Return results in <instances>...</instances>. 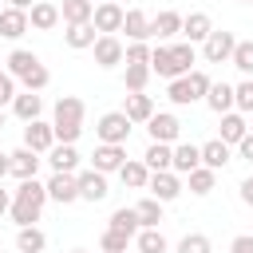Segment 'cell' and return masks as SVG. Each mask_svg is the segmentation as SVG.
<instances>
[{
  "instance_id": "d4e9b609",
  "label": "cell",
  "mask_w": 253,
  "mask_h": 253,
  "mask_svg": "<svg viewBox=\"0 0 253 253\" xmlns=\"http://www.w3.org/2000/svg\"><path fill=\"white\" fill-rule=\"evenodd\" d=\"M245 134H249L245 119H241L237 111H225V115H221V142H225V146H237Z\"/></svg>"
},
{
  "instance_id": "60d3db41",
  "label": "cell",
  "mask_w": 253,
  "mask_h": 253,
  "mask_svg": "<svg viewBox=\"0 0 253 253\" xmlns=\"http://www.w3.org/2000/svg\"><path fill=\"white\" fill-rule=\"evenodd\" d=\"M99 245H103V253H126V245H130V237H126V233H115V229H103V237H99Z\"/></svg>"
},
{
  "instance_id": "6f0895ef",
  "label": "cell",
  "mask_w": 253,
  "mask_h": 253,
  "mask_svg": "<svg viewBox=\"0 0 253 253\" xmlns=\"http://www.w3.org/2000/svg\"><path fill=\"white\" fill-rule=\"evenodd\" d=\"M237 4H253V0H237Z\"/></svg>"
},
{
  "instance_id": "2e32d148",
  "label": "cell",
  "mask_w": 253,
  "mask_h": 253,
  "mask_svg": "<svg viewBox=\"0 0 253 253\" xmlns=\"http://www.w3.org/2000/svg\"><path fill=\"white\" fill-rule=\"evenodd\" d=\"M47 162H51V174H75V166H79V150L67 146V142H55V146L47 150Z\"/></svg>"
},
{
  "instance_id": "4dcf8cb0",
  "label": "cell",
  "mask_w": 253,
  "mask_h": 253,
  "mask_svg": "<svg viewBox=\"0 0 253 253\" xmlns=\"http://www.w3.org/2000/svg\"><path fill=\"white\" fill-rule=\"evenodd\" d=\"M91 12H95L91 0H63L59 20H63V24H91Z\"/></svg>"
},
{
  "instance_id": "ab89813d",
  "label": "cell",
  "mask_w": 253,
  "mask_h": 253,
  "mask_svg": "<svg viewBox=\"0 0 253 253\" xmlns=\"http://www.w3.org/2000/svg\"><path fill=\"white\" fill-rule=\"evenodd\" d=\"M166 99H170V103H178V107H190V103H194L186 75H182V79H170V87H166Z\"/></svg>"
},
{
  "instance_id": "277c9868",
  "label": "cell",
  "mask_w": 253,
  "mask_h": 253,
  "mask_svg": "<svg viewBox=\"0 0 253 253\" xmlns=\"http://www.w3.org/2000/svg\"><path fill=\"white\" fill-rule=\"evenodd\" d=\"M233 47H237L233 32H221V28H213V32L206 36V43H202V55H206V63H229Z\"/></svg>"
},
{
  "instance_id": "30bf717a",
  "label": "cell",
  "mask_w": 253,
  "mask_h": 253,
  "mask_svg": "<svg viewBox=\"0 0 253 253\" xmlns=\"http://www.w3.org/2000/svg\"><path fill=\"white\" fill-rule=\"evenodd\" d=\"M91 170H99V174H119V166L126 162V150L123 146H111V142H99L95 146V154H91Z\"/></svg>"
},
{
  "instance_id": "836d02e7",
  "label": "cell",
  "mask_w": 253,
  "mask_h": 253,
  "mask_svg": "<svg viewBox=\"0 0 253 253\" xmlns=\"http://www.w3.org/2000/svg\"><path fill=\"white\" fill-rule=\"evenodd\" d=\"M107 229H115V233H126V237H134L138 233V217H134V206H123V210H115L111 213V225Z\"/></svg>"
},
{
  "instance_id": "b9f144b4",
  "label": "cell",
  "mask_w": 253,
  "mask_h": 253,
  "mask_svg": "<svg viewBox=\"0 0 253 253\" xmlns=\"http://www.w3.org/2000/svg\"><path fill=\"white\" fill-rule=\"evenodd\" d=\"M178 253H210V237L206 233H186L178 241Z\"/></svg>"
},
{
  "instance_id": "681fc988",
  "label": "cell",
  "mask_w": 253,
  "mask_h": 253,
  "mask_svg": "<svg viewBox=\"0 0 253 253\" xmlns=\"http://www.w3.org/2000/svg\"><path fill=\"white\" fill-rule=\"evenodd\" d=\"M241 202H245V206H253V178H245V182H241Z\"/></svg>"
},
{
  "instance_id": "ac0fdd59",
  "label": "cell",
  "mask_w": 253,
  "mask_h": 253,
  "mask_svg": "<svg viewBox=\"0 0 253 253\" xmlns=\"http://www.w3.org/2000/svg\"><path fill=\"white\" fill-rule=\"evenodd\" d=\"M8 162H12V170H8V174H16L20 182L36 178V170H40V154H36V150H28V146L12 150V154H8Z\"/></svg>"
},
{
  "instance_id": "9f6ffc18",
  "label": "cell",
  "mask_w": 253,
  "mask_h": 253,
  "mask_svg": "<svg viewBox=\"0 0 253 253\" xmlns=\"http://www.w3.org/2000/svg\"><path fill=\"white\" fill-rule=\"evenodd\" d=\"M0 126H4V111H0Z\"/></svg>"
},
{
  "instance_id": "3957f363",
  "label": "cell",
  "mask_w": 253,
  "mask_h": 253,
  "mask_svg": "<svg viewBox=\"0 0 253 253\" xmlns=\"http://www.w3.org/2000/svg\"><path fill=\"white\" fill-rule=\"evenodd\" d=\"M130 119L123 115V111H107L99 123H95V134H99V142H111V146H123L126 138H130Z\"/></svg>"
},
{
  "instance_id": "cb8c5ba5",
  "label": "cell",
  "mask_w": 253,
  "mask_h": 253,
  "mask_svg": "<svg viewBox=\"0 0 253 253\" xmlns=\"http://www.w3.org/2000/svg\"><path fill=\"white\" fill-rule=\"evenodd\" d=\"M99 40V32L91 28V24H67V32H63V43L71 47V51H83V47H91Z\"/></svg>"
},
{
  "instance_id": "1f68e13d",
  "label": "cell",
  "mask_w": 253,
  "mask_h": 253,
  "mask_svg": "<svg viewBox=\"0 0 253 253\" xmlns=\"http://www.w3.org/2000/svg\"><path fill=\"white\" fill-rule=\"evenodd\" d=\"M150 75H162V79H178L174 71V59H170V47H150Z\"/></svg>"
},
{
  "instance_id": "f5cc1de1",
  "label": "cell",
  "mask_w": 253,
  "mask_h": 253,
  "mask_svg": "<svg viewBox=\"0 0 253 253\" xmlns=\"http://www.w3.org/2000/svg\"><path fill=\"white\" fill-rule=\"evenodd\" d=\"M8 170H12V162H8V154H0V178H4Z\"/></svg>"
},
{
  "instance_id": "d590c367",
  "label": "cell",
  "mask_w": 253,
  "mask_h": 253,
  "mask_svg": "<svg viewBox=\"0 0 253 253\" xmlns=\"http://www.w3.org/2000/svg\"><path fill=\"white\" fill-rule=\"evenodd\" d=\"M170 59H174V71H178V79L182 75H190L194 67V43H170Z\"/></svg>"
},
{
  "instance_id": "52a82bcc",
  "label": "cell",
  "mask_w": 253,
  "mask_h": 253,
  "mask_svg": "<svg viewBox=\"0 0 253 253\" xmlns=\"http://www.w3.org/2000/svg\"><path fill=\"white\" fill-rule=\"evenodd\" d=\"M75 186H79V198L83 202H103L111 190H107V174H99V170H79L75 174Z\"/></svg>"
},
{
  "instance_id": "e0dca14e",
  "label": "cell",
  "mask_w": 253,
  "mask_h": 253,
  "mask_svg": "<svg viewBox=\"0 0 253 253\" xmlns=\"http://www.w3.org/2000/svg\"><path fill=\"white\" fill-rule=\"evenodd\" d=\"M198 166H202V146L178 142V146H174V158H170V170H174V174H190V170H198Z\"/></svg>"
},
{
  "instance_id": "f546056e",
  "label": "cell",
  "mask_w": 253,
  "mask_h": 253,
  "mask_svg": "<svg viewBox=\"0 0 253 253\" xmlns=\"http://www.w3.org/2000/svg\"><path fill=\"white\" fill-rule=\"evenodd\" d=\"M134 217H138V229H158V221H162V202H158V198H142V202L134 206Z\"/></svg>"
},
{
  "instance_id": "f6af8a7d",
  "label": "cell",
  "mask_w": 253,
  "mask_h": 253,
  "mask_svg": "<svg viewBox=\"0 0 253 253\" xmlns=\"http://www.w3.org/2000/svg\"><path fill=\"white\" fill-rule=\"evenodd\" d=\"M233 107L253 111V79H245V83H237V87H233Z\"/></svg>"
},
{
  "instance_id": "44dd1931",
  "label": "cell",
  "mask_w": 253,
  "mask_h": 253,
  "mask_svg": "<svg viewBox=\"0 0 253 253\" xmlns=\"http://www.w3.org/2000/svg\"><path fill=\"white\" fill-rule=\"evenodd\" d=\"M40 111H43V99H40L36 91H24V95H16V99H12V115H16L20 123H36V119H40Z\"/></svg>"
},
{
  "instance_id": "7bdbcfd3",
  "label": "cell",
  "mask_w": 253,
  "mask_h": 253,
  "mask_svg": "<svg viewBox=\"0 0 253 253\" xmlns=\"http://www.w3.org/2000/svg\"><path fill=\"white\" fill-rule=\"evenodd\" d=\"M123 63H150V43H126Z\"/></svg>"
},
{
  "instance_id": "5bb4252c",
  "label": "cell",
  "mask_w": 253,
  "mask_h": 253,
  "mask_svg": "<svg viewBox=\"0 0 253 253\" xmlns=\"http://www.w3.org/2000/svg\"><path fill=\"white\" fill-rule=\"evenodd\" d=\"M55 24H59V8H55V4L36 0V4L28 8V28H36V32H51Z\"/></svg>"
},
{
  "instance_id": "bcb514c9",
  "label": "cell",
  "mask_w": 253,
  "mask_h": 253,
  "mask_svg": "<svg viewBox=\"0 0 253 253\" xmlns=\"http://www.w3.org/2000/svg\"><path fill=\"white\" fill-rule=\"evenodd\" d=\"M12 99H16V79L4 71V75H0V111H4V103H12Z\"/></svg>"
},
{
  "instance_id": "9c48e42d",
  "label": "cell",
  "mask_w": 253,
  "mask_h": 253,
  "mask_svg": "<svg viewBox=\"0 0 253 253\" xmlns=\"http://www.w3.org/2000/svg\"><path fill=\"white\" fill-rule=\"evenodd\" d=\"M24 146H28V150H36V154H47V150L55 146V134H51V123H43V119H36V123H28V126H24Z\"/></svg>"
},
{
  "instance_id": "e575fe53",
  "label": "cell",
  "mask_w": 253,
  "mask_h": 253,
  "mask_svg": "<svg viewBox=\"0 0 253 253\" xmlns=\"http://www.w3.org/2000/svg\"><path fill=\"white\" fill-rule=\"evenodd\" d=\"M186 182H190V194H198V198H206V194L213 190V182H217V174H213V170H206V166H198V170H190V174H186Z\"/></svg>"
},
{
  "instance_id": "7dc6e473",
  "label": "cell",
  "mask_w": 253,
  "mask_h": 253,
  "mask_svg": "<svg viewBox=\"0 0 253 253\" xmlns=\"http://www.w3.org/2000/svg\"><path fill=\"white\" fill-rule=\"evenodd\" d=\"M229 253H253V233H241L229 241Z\"/></svg>"
},
{
  "instance_id": "f35d334b",
  "label": "cell",
  "mask_w": 253,
  "mask_h": 253,
  "mask_svg": "<svg viewBox=\"0 0 253 253\" xmlns=\"http://www.w3.org/2000/svg\"><path fill=\"white\" fill-rule=\"evenodd\" d=\"M146 79H150V63H126V91H142L146 87Z\"/></svg>"
},
{
  "instance_id": "d6a6232c",
  "label": "cell",
  "mask_w": 253,
  "mask_h": 253,
  "mask_svg": "<svg viewBox=\"0 0 253 253\" xmlns=\"http://www.w3.org/2000/svg\"><path fill=\"white\" fill-rule=\"evenodd\" d=\"M16 249H20V253H43V249H47V237H43L36 225H24V229L16 233Z\"/></svg>"
},
{
  "instance_id": "db71d44e",
  "label": "cell",
  "mask_w": 253,
  "mask_h": 253,
  "mask_svg": "<svg viewBox=\"0 0 253 253\" xmlns=\"http://www.w3.org/2000/svg\"><path fill=\"white\" fill-rule=\"evenodd\" d=\"M91 4H119V0H91Z\"/></svg>"
},
{
  "instance_id": "d6986e66",
  "label": "cell",
  "mask_w": 253,
  "mask_h": 253,
  "mask_svg": "<svg viewBox=\"0 0 253 253\" xmlns=\"http://www.w3.org/2000/svg\"><path fill=\"white\" fill-rule=\"evenodd\" d=\"M123 115H126L130 123H150V115H154V99L142 95V91H130L126 103H123Z\"/></svg>"
},
{
  "instance_id": "c3c4849f",
  "label": "cell",
  "mask_w": 253,
  "mask_h": 253,
  "mask_svg": "<svg viewBox=\"0 0 253 253\" xmlns=\"http://www.w3.org/2000/svg\"><path fill=\"white\" fill-rule=\"evenodd\" d=\"M237 150H241V158H245V162H253V130H249V134L237 142Z\"/></svg>"
},
{
  "instance_id": "4316f807",
  "label": "cell",
  "mask_w": 253,
  "mask_h": 253,
  "mask_svg": "<svg viewBox=\"0 0 253 253\" xmlns=\"http://www.w3.org/2000/svg\"><path fill=\"white\" fill-rule=\"evenodd\" d=\"M170 158H174V146H166V142H150L146 154H142V166H146L150 174H158V170H170Z\"/></svg>"
},
{
  "instance_id": "603a6c76",
  "label": "cell",
  "mask_w": 253,
  "mask_h": 253,
  "mask_svg": "<svg viewBox=\"0 0 253 253\" xmlns=\"http://www.w3.org/2000/svg\"><path fill=\"white\" fill-rule=\"evenodd\" d=\"M24 32H28V12L4 8V12H0V36H4V40H20Z\"/></svg>"
},
{
  "instance_id": "91938a15",
  "label": "cell",
  "mask_w": 253,
  "mask_h": 253,
  "mask_svg": "<svg viewBox=\"0 0 253 253\" xmlns=\"http://www.w3.org/2000/svg\"><path fill=\"white\" fill-rule=\"evenodd\" d=\"M0 75H4V71H0Z\"/></svg>"
},
{
  "instance_id": "74e56055",
  "label": "cell",
  "mask_w": 253,
  "mask_h": 253,
  "mask_svg": "<svg viewBox=\"0 0 253 253\" xmlns=\"http://www.w3.org/2000/svg\"><path fill=\"white\" fill-rule=\"evenodd\" d=\"M134 237H138V253H166L162 229H142V233H134Z\"/></svg>"
},
{
  "instance_id": "f907efd6",
  "label": "cell",
  "mask_w": 253,
  "mask_h": 253,
  "mask_svg": "<svg viewBox=\"0 0 253 253\" xmlns=\"http://www.w3.org/2000/svg\"><path fill=\"white\" fill-rule=\"evenodd\" d=\"M8 206H12V194L0 186V213H8Z\"/></svg>"
},
{
  "instance_id": "ee69618b",
  "label": "cell",
  "mask_w": 253,
  "mask_h": 253,
  "mask_svg": "<svg viewBox=\"0 0 253 253\" xmlns=\"http://www.w3.org/2000/svg\"><path fill=\"white\" fill-rule=\"evenodd\" d=\"M186 83H190V95H194V99H206V91H210V83H213V79H210L206 71H190V75H186Z\"/></svg>"
},
{
  "instance_id": "484cf974",
  "label": "cell",
  "mask_w": 253,
  "mask_h": 253,
  "mask_svg": "<svg viewBox=\"0 0 253 253\" xmlns=\"http://www.w3.org/2000/svg\"><path fill=\"white\" fill-rule=\"evenodd\" d=\"M202 166H206V170H213V174H217V170H225V166H229V146H225L221 138L206 142V146H202Z\"/></svg>"
},
{
  "instance_id": "ffe728a7",
  "label": "cell",
  "mask_w": 253,
  "mask_h": 253,
  "mask_svg": "<svg viewBox=\"0 0 253 253\" xmlns=\"http://www.w3.org/2000/svg\"><path fill=\"white\" fill-rule=\"evenodd\" d=\"M4 63H8V75H12V79H24V75H32V71L40 67V55L28 51V47H16Z\"/></svg>"
},
{
  "instance_id": "9a60e30c",
  "label": "cell",
  "mask_w": 253,
  "mask_h": 253,
  "mask_svg": "<svg viewBox=\"0 0 253 253\" xmlns=\"http://www.w3.org/2000/svg\"><path fill=\"white\" fill-rule=\"evenodd\" d=\"M210 32H213V20H210L206 12H190V16H182V36H186V43H206Z\"/></svg>"
},
{
  "instance_id": "7a4b0ae2",
  "label": "cell",
  "mask_w": 253,
  "mask_h": 253,
  "mask_svg": "<svg viewBox=\"0 0 253 253\" xmlns=\"http://www.w3.org/2000/svg\"><path fill=\"white\" fill-rule=\"evenodd\" d=\"M83 99L79 95H63L59 103H55V119H51V134H55V142H67V146H75V138L83 134Z\"/></svg>"
},
{
  "instance_id": "7402d4cb",
  "label": "cell",
  "mask_w": 253,
  "mask_h": 253,
  "mask_svg": "<svg viewBox=\"0 0 253 253\" xmlns=\"http://www.w3.org/2000/svg\"><path fill=\"white\" fill-rule=\"evenodd\" d=\"M178 32H182V12H174V8H166L150 20V36H158V40H170Z\"/></svg>"
},
{
  "instance_id": "ba28073f",
  "label": "cell",
  "mask_w": 253,
  "mask_h": 253,
  "mask_svg": "<svg viewBox=\"0 0 253 253\" xmlns=\"http://www.w3.org/2000/svg\"><path fill=\"white\" fill-rule=\"evenodd\" d=\"M146 190H150V198H158V202L166 206V202H174V198L182 194V182H178L174 170H158V174H150Z\"/></svg>"
},
{
  "instance_id": "8fae6325",
  "label": "cell",
  "mask_w": 253,
  "mask_h": 253,
  "mask_svg": "<svg viewBox=\"0 0 253 253\" xmlns=\"http://www.w3.org/2000/svg\"><path fill=\"white\" fill-rule=\"evenodd\" d=\"M123 32H126L130 43H146L150 40V16L142 8H126L123 12Z\"/></svg>"
},
{
  "instance_id": "83f0119b",
  "label": "cell",
  "mask_w": 253,
  "mask_h": 253,
  "mask_svg": "<svg viewBox=\"0 0 253 253\" xmlns=\"http://www.w3.org/2000/svg\"><path fill=\"white\" fill-rule=\"evenodd\" d=\"M119 178H123V186H130V190H146V182H150V170H146L138 158H126V162L119 166Z\"/></svg>"
},
{
  "instance_id": "8d00e7d4",
  "label": "cell",
  "mask_w": 253,
  "mask_h": 253,
  "mask_svg": "<svg viewBox=\"0 0 253 253\" xmlns=\"http://www.w3.org/2000/svg\"><path fill=\"white\" fill-rule=\"evenodd\" d=\"M229 63H233L241 75H253V40H237V47H233Z\"/></svg>"
},
{
  "instance_id": "6da1fadb",
  "label": "cell",
  "mask_w": 253,
  "mask_h": 253,
  "mask_svg": "<svg viewBox=\"0 0 253 253\" xmlns=\"http://www.w3.org/2000/svg\"><path fill=\"white\" fill-rule=\"evenodd\" d=\"M43 202H47V186H40L36 178H28V182H20V186H16L8 213H12V221L24 229V225H36V221H40Z\"/></svg>"
},
{
  "instance_id": "8992f818",
  "label": "cell",
  "mask_w": 253,
  "mask_h": 253,
  "mask_svg": "<svg viewBox=\"0 0 253 253\" xmlns=\"http://www.w3.org/2000/svg\"><path fill=\"white\" fill-rule=\"evenodd\" d=\"M91 28H95L99 36H115V32H123V8H119V4H95V12H91Z\"/></svg>"
},
{
  "instance_id": "5b68a950",
  "label": "cell",
  "mask_w": 253,
  "mask_h": 253,
  "mask_svg": "<svg viewBox=\"0 0 253 253\" xmlns=\"http://www.w3.org/2000/svg\"><path fill=\"white\" fill-rule=\"evenodd\" d=\"M146 130H150V142H178V134H182V123H178V115H170V111H154L150 115V123H146Z\"/></svg>"
},
{
  "instance_id": "816d5d0a",
  "label": "cell",
  "mask_w": 253,
  "mask_h": 253,
  "mask_svg": "<svg viewBox=\"0 0 253 253\" xmlns=\"http://www.w3.org/2000/svg\"><path fill=\"white\" fill-rule=\"evenodd\" d=\"M32 4H36V0H8V8H20V12H28Z\"/></svg>"
},
{
  "instance_id": "11a10c76",
  "label": "cell",
  "mask_w": 253,
  "mask_h": 253,
  "mask_svg": "<svg viewBox=\"0 0 253 253\" xmlns=\"http://www.w3.org/2000/svg\"><path fill=\"white\" fill-rule=\"evenodd\" d=\"M71 253H87V249H71Z\"/></svg>"
},
{
  "instance_id": "f1b7e54d",
  "label": "cell",
  "mask_w": 253,
  "mask_h": 253,
  "mask_svg": "<svg viewBox=\"0 0 253 253\" xmlns=\"http://www.w3.org/2000/svg\"><path fill=\"white\" fill-rule=\"evenodd\" d=\"M206 103H210V111H213V115H225V111H233V87H229V83H210V91H206Z\"/></svg>"
},
{
  "instance_id": "7c38bea8",
  "label": "cell",
  "mask_w": 253,
  "mask_h": 253,
  "mask_svg": "<svg viewBox=\"0 0 253 253\" xmlns=\"http://www.w3.org/2000/svg\"><path fill=\"white\" fill-rule=\"evenodd\" d=\"M91 51H95V63L99 67H119L123 63V40L119 36H99L91 43Z\"/></svg>"
},
{
  "instance_id": "4fadbf2b",
  "label": "cell",
  "mask_w": 253,
  "mask_h": 253,
  "mask_svg": "<svg viewBox=\"0 0 253 253\" xmlns=\"http://www.w3.org/2000/svg\"><path fill=\"white\" fill-rule=\"evenodd\" d=\"M47 198H51V202H59V206H71V202H79L75 174H51V178H47Z\"/></svg>"
},
{
  "instance_id": "680465c9",
  "label": "cell",
  "mask_w": 253,
  "mask_h": 253,
  "mask_svg": "<svg viewBox=\"0 0 253 253\" xmlns=\"http://www.w3.org/2000/svg\"><path fill=\"white\" fill-rule=\"evenodd\" d=\"M0 12H4V4H0Z\"/></svg>"
}]
</instances>
